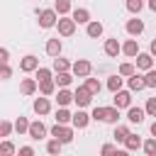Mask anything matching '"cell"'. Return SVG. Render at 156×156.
I'll return each instance as SVG.
<instances>
[{
  "label": "cell",
  "instance_id": "6da1fadb",
  "mask_svg": "<svg viewBox=\"0 0 156 156\" xmlns=\"http://www.w3.org/2000/svg\"><path fill=\"white\" fill-rule=\"evenodd\" d=\"M51 136H56L61 144H68V141H73V129L66 127V124H61V122H56L51 127Z\"/></svg>",
  "mask_w": 156,
  "mask_h": 156
},
{
  "label": "cell",
  "instance_id": "7a4b0ae2",
  "mask_svg": "<svg viewBox=\"0 0 156 156\" xmlns=\"http://www.w3.org/2000/svg\"><path fill=\"white\" fill-rule=\"evenodd\" d=\"M56 27H58V34L61 37H71L76 32V20L73 17H58L56 20Z\"/></svg>",
  "mask_w": 156,
  "mask_h": 156
},
{
  "label": "cell",
  "instance_id": "3957f363",
  "mask_svg": "<svg viewBox=\"0 0 156 156\" xmlns=\"http://www.w3.org/2000/svg\"><path fill=\"white\" fill-rule=\"evenodd\" d=\"M56 20H58V12H56V10H41V12H39V27H44V29L54 27Z\"/></svg>",
  "mask_w": 156,
  "mask_h": 156
},
{
  "label": "cell",
  "instance_id": "277c9868",
  "mask_svg": "<svg viewBox=\"0 0 156 156\" xmlns=\"http://www.w3.org/2000/svg\"><path fill=\"white\" fill-rule=\"evenodd\" d=\"M73 100L78 102V107H85V105H90V100H93V93H90L85 85H80V88L73 93Z\"/></svg>",
  "mask_w": 156,
  "mask_h": 156
},
{
  "label": "cell",
  "instance_id": "5b68a950",
  "mask_svg": "<svg viewBox=\"0 0 156 156\" xmlns=\"http://www.w3.org/2000/svg\"><path fill=\"white\" fill-rule=\"evenodd\" d=\"M27 134H29L32 139H37V141H39V139H44V136H46V127H44L41 122H29Z\"/></svg>",
  "mask_w": 156,
  "mask_h": 156
},
{
  "label": "cell",
  "instance_id": "8992f818",
  "mask_svg": "<svg viewBox=\"0 0 156 156\" xmlns=\"http://www.w3.org/2000/svg\"><path fill=\"white\" fill-rule=\"evenodd\" d=\"M20 68H22L24 73H29V71H37V68H39V58L29 54V56H24V58L20 61Z\"/></svg>",
  "mask_w": 156,
  "mask_h": 156
},
{
  "label": "cell",
  "instance_id": "52a82bcc",
  "mask_svg": "<svg viewBox=\"0 0 156 156\" xmlns=\"http://www.w3.org/2000/svg\"><path fill=\"white\" fill-rule=\"evenodd\" d=\"M115 105H117V107H129V105H132V93L117 90V93H115Z\"/></svg>",
  "mask_w": 156,
  "mask_h": 156
},
{
  "label": "cell",
  "instance_id": "ba28073f",
  "mask_svg": "<svg viewBox=\"0 0 156 156\" xmlns=\"http://www.w3.org/2000/svg\"><path fill=\"white\" fill-rule=\"evenodd\" d=\"M151 66H154V56H151V54H136V68L149 71Z\"/></svg>",
  "mask_w": 156,
  "mask_h": 156
},
{
  "label": "cell",
  "instance_id": "9c48e42d",
  "mask_svg": "<svg viewBox=\"0 0 156 156\" xmlns=\"http://www.w3.org/2000/svg\"><path fill=\"white\" fill-rule=\"evenodd\" d=\"M144 115H146V110H141V107H132V105H129L127 119H129V122H134V124H139V122H144Z\"/></svg>",
  "mask_w": 156,
  "mask_h": 156
},
{
  "label": "cell",
  "instance_id": "30bf717a",
  "mask_svg": "<svg viewBox=\"0 0 156 156\" xmlns=\"http://www.w3.org/2000/svg\"><path fill=\"white\" fill-rule=\"evenodd\" d=\"M73 127H78V129H83V127H88V122H90V115L88 112H83V110H78L76 115H73Z\"/></svg>",
  "mask_w": 156,
  "mask_h": 156
},
{
  "label": "cell",
  "instance_id": "8fae6325",
  "mask_svg": "<svg viewBox=\"0 0 156 156\" xmlns=\"http://www.w3.org/2000/svg\"><path fill=\"white\" fill-rule=\"evenodd\" d=\"M73 20H76V24H88L90 22V12L85 7H76L73 10Z\"/></svg>",
  "mask_w": 156,
  "mask_h": 156
},
{
  "label": "cell",
  "instance_id": "7c38bea8",
  "mask_svg": "<svg viewBox=\"0 0 156 156\" xmlns=\"http://www.w3.org/2000/svg\"><path fill=\"white\" fill-rule=\"evenodd\" d=\"M73 73H76V76H88V73H90V61L78 58V61L73 63Z\"/></svg>",
  "mask_w": 156,
  "mask_h": 156
},
{
  "label": "cell",
  "instance_id": "4fadbf2b",
  "mask_svg": "<svg viewBox=\"0 0 156 156\" xmlns=\"http://www.w3.org/2000/svg\"><path fill=\"white\" fill-rule=\"evenodd\" d=\"M146 88V80H144V76H136V73H132L129 76V90H144Z\"/></svg>",
  "mask_w": 156,
  "mask_h": 156
},
{
  "label": "cell",
  "instance_id": "5bb4252c",
  "mask_svg": "<svg viewBox=\"0 0 156 156\" xmlns=\"http://www.w3.org/2000/svg\"><path fill=\"white\" fill-rule=\"evenodd\" d=\"M127 32H129L132 37H139V34L144 32V22H141V20H129V22H127Z\"/></svg>",
  "mask_w": 156,
  "mask_h": 156
},
{
  "label": "cell",
  "instance_id": "9a60e30c",
  "mask_svg": "<svg viewBox=\"0 0 156 156\" xmlns=\"http://www.w3.org/2000/svg\"><path fill=\"white\" fill-rule=\"evenodd\" d=\"M46 54L56 58V56L61 54V39H49V41H46Z\"/></svg>",
  "mask_w": 156,
  "mask_h": 156
},
{
  "label": "cell",
  "instance_id": "2e32d148",
  "mask_svg": "<svg viewBox=\"0 0 156 156\" xmlns=\"http://www.w3.org/2000/svg\"><path fill=\"white\" fill-rule=\"evenodd\" d=\"M119 51H122V46H119L117 39H107V41H105V54H107V56H117Z\"/></svg>",
  "mask_w": 156,
  "mask_h": 156
},
{
  "label": "cell",
  "instance_id": "e0dca14e",
  "mask_svg": "<svg viewBox=\"0 0 156 156\" xmlns=\"http://www.w3.org/2000/svg\"><path fill=\"white\" fill-rule=\"evenodd\" d=\"M49 110H51V105H49L46 98H37V100H34V112H37V115H46Z\"/></svg>",
  "mask_w": 156,
  "mask_h": 156
},
{
  "label": "cell",
  "instance_id": "ac0fdd59",
  "mask_svg": "<svg viewBox=\"0 0 156 156\" xmlns=\"http://www.w3.org/2000/svg\"><path fill=\"white\" fill-rule=\"evenodd\" d=\"M124 146H127V151H136V149H139V146H144V144H141V139H139L136 134H132V132H129V136L124 139Z\"/></svg>",
  "mask_w": 156,
  "mask_h": 156
},
{
  "label": "cell",
  "instance_id": "d6986e66",
  "mask_svg": "<svg viewBox=\"0 0 156 156\" xmlns=\"http://www.w3.org/2000/svg\"><path fill=\"white\" fill-rule=\"evenodd\" d=\"M37 85H39V83H37L34 78H24V80H22V85H20V90H22L24 95H32V93L37 90Z\"/></svg>",
  "mask_w": 156,
  "mask_h": 156
},
{
  "label": "cell",
  "instance_id": "ffe728a7",
  "mask_svg": "<svg viewBox=\"0 0 156 156\" xmlns=\"http://www.w3.org/2000/svg\"><path fill=\"white\" fill-rule=\"evenodd\" d=\"M122 51H124L127 56H136V54H139V44H136V39H129V41H124Z\"/></svg>",
  "mask_w": 156,
  "mask_h": 156
},
{
  "label": "cell",
  "instance_id": "44dd1931",
  "mask_svg": "<svg viewBox=\"0 0 156 156\" xmlns=\"http://www.w3.org/2000/svg\"><path fill=\"white\" fill-rule=\"evenodd\" d=\"M71 100H73V93H68L66 88H61V90H58V95H56V102H58L61 107H66Z\"/></svg>",
  "mask_w": 156,
  "mask_h": 156
},
{
  "label": "cell",
  "instance_id": "7402d4cb",
  "mask_svg": "<svg viewBox=\"0 0 156 156\" xmlns=\"http://www.w3.org/2000/svg\"><path fill=\"white\" fill-rule=\"evenodd\" d=\"M117 119H119V107L115 105V107H105V119L102 122H115L117 124Z\"/></svg>",
  "mask_w": 156,
  "mask_h": 156
},
{
  "label": "cell",
  "instance_id": "603a6c76",
  "mask_svg": "<svg viewBox=\"0 0 156 156\" xmlns=\"http://www.w3.org/2000/svg\"><path fill=\"white\" fill-rule=\"evenodd\" d=\"M54 10H56L58 15H68V12H71V0H56Z\"/></svg>",
  "mask_w": 156,
  "mask_h": 156
},
{
  "label": "cell",
  "instance_id": "cb8c5ba5",
  "mask_svg": "<svg viewBox=\"0 0 156 156\" xmlns=\"http://www.w3.org/2000/svg\"><path fill=\"white\" fill-rule=\"evenodd\" d=\"M71 80H73V76H71L68 71H61V73L56 76V83H58L61 88H66V85H71Z\"/></svg>",
  "mask_w": 156,
  "mask_h": 156
},
{
  "label": "cell",
  "instance_id": "d4e9b609",
  "mask_svg": "<svg viewBox=\"0 0 156 156\" xmlns=\"http://www.w3.org/2000/svg\"><path fill=\"white\" fill-rule=\"evenodd\" d=\"M39 90H41V95H51V93H54V80H51V78L39 80Z\"/></svg>",
  "mask_w": 156,
  "mask_h": 156
},
{
  "label": "cell",
  "instance_id": "484cf974",
  "mask_svg": "<svg viewBox=\"0 0 156 156\" xmlns=\"http://www.w3.org/2000/svg\"><path fill=\"white\" fill-rule=\"evenodd\" d=\"M71 119H73V115H71V112H68L66 107H61V110L56 112V122H61V124H68Z\"/></svg>",
  "mask_w": 156,
  "mask_h": 156
},
{
  "label": "cell",
  "instance_id": "4316f807",
  "mask_svg": "<svg viewBox=\"0 0 156 156\" xmlns=\"http://www.w3.org/2000/svg\"><path fill=\"white\" fill-rule=\"evenodd\" d=\"M127 136H129V127H124V124H117V127H115V139H117V141H124Z\"/></svg>",
  "mask_w": 156,
  "mask_h": 156
},
{
  "label": "cell",
  "instance_id": "83f0119b",
  "mask_svg": "<svg viewBox=\"0 0 156 156\" xmlns=\"http://www.w3.org/2000/svg\"><path fill=\"white\" fill-rule=\"evenodd\" d=\"M102 34V24L100 22H88V37H100Z\"/></svg>",
  "mask_w": 156,
  "mask_h": 156
},
{
  "label": "cell",
  "instance_id": "f1b7e54d",
  "mask_svg": "<svg viewBox=\"0 0 156 156\" xmlns=\"http://www.w3.org/2000/svg\"><path fill=\"white\" fill-rule=\"evenodd\" d=\"M68 68H71V63H68L66 58H58V56L54 58V71H56V73H61V71H68Z\"/></svg>",
  "mask_w": 156,
  "mask_h": 156
},
{
  "label": "cell",
  "instance_id": "f546056e",
  "mask_svg": "<svg viewBox=\"0 0 156 156\" xmlns=\"http://www.w3.org/2000/svg\"><path fill=\"white\" fill-rule=\"evenodd\" d=\"M85 88H88V90H90L93 95H98L102 85H100V80H98V78H88V80H85Z\"/></svg>",
  "mask_w": 156,
  "mask_h": 156
},
{
  "label": "cell",
  "instance_id": "4dcf8cb0",
  "mask_svg": "<svg viewBox=\"0 0 156 156\" xmlns=\"http://www.w3.org/2000/svg\"><path fill=\"white\" fill-rule=\"evenodd\" d=\"M29 129V122H27V117H17V122H15V132L17 134H24Z\"/></svg>",
  "mask_w": 156,
  "mask_h": 156
},
{
  "label": "cell",
  "instance_id": "1f68e13d",
  "mask_svg": "<svg viewBox=\"0 0 156 156\" xmlns=\"http://www.w3.org/2000/svg\"><path fill=\"white\" fill-rule=\"evenodd\" d=\"M107 88H110L112 93H117V90L122 88V76H112V78L107 80Z\"/></svg>",
  "mask_w": 156,
  "mask_h": 156
},
{
  "label": "cell",
  "instance_id": "d6a6232c",
  "mask_svg": "<svg viewBox=\"0 0 156 156\" xmlns=\"http://www.w3.org/2000/svg\"><path fill=\"white\" fill-rule=\"evenodd\" d=\"M144 151H146L149 156H156V136H151V139L144 141Z\"/></svg>",
  "mask_w": 156,
  "mask_h": 156
},
{
  "label": "cell",
  "instance_id": "836d02e7",
  "mask_svg": "<svg viewBox=\"0 0 156 156\" xmlns=\"http://www.w3.org/2000/svg\"><path fill=\"white\" fill-rule=\"evenodd\" d=\"M12 129H15V124H10L7 119H0V134H2V136H10Z\"/></svg>",
  "mask_w": 156,
  "mask_h": 156
},
{
  "label": "cell",
  "instance_id": "e575fe53",
  "mask_svg": "<svg viewBox=\"0 0 156 156\" xmlns=\"http://www.w3.org/2000/svg\"><path fill=\"white\" fill-rule=\"evenodd\" d=\"M144 80H146V88H156V71H154V68H149V71H146V76H144Z\"/></svg>",
  "mask_w": 156,
  "mask_h": 156
},
{
  "label": "cell",
  "instance_id": "d590c367",
  "mask_svg": "<svg viewBox=\"0 0 156 156\" xmlns=\"http://www.w3.org/2000/svg\"><path fill=\"white\" fill-rule=\"evenodd\" d=\"M46 151H49V154H58V151H61V141H58V139L54 136V139H51V141L46 144Z\"/></svg>",
  "mask_w": 156,
  "mask_h": 156
},
{
  "label": "cell",
  "instance_id": "8d00e7d4",
  "mask_svg": "<svg viewBox=\"0 0 156 156\" xmlns=\"http://www.w3.org/2000/svg\"><path fill=\"white\" fill-rule=\"evenodd\" d=\"M144 7V0H127V10L129 12H139Z\"/></svg>",
  "mask_w": 156,
  "mask_h": 156
},
{
  "label": "cell",
  "instance_id": "74e56055",
  "mask_svg": "<svg viewBox=\"0 0 156 156\" xmlns=\"http://www.w3.org/2000/svg\"><path fill=\"white\" fill-rule=\"evenodd\" d=\"M10 76H12V68L7 63H0V80H7Z\"/></svg>",
  "mask_w": 156,
  "mask_h": 156
},
{
  "label": "cell",
  "instance_id": "f35d334b",
  "mask_svg": "<svg viewBox=\"0 0 156 156\" xmlns=\"http://www.w3.org/2000/svg\"><path fill=\"white\" fill-rule=\"evenodd\" d=\"M146 115H151V117H156V98H149V102H146Z\"/></svg>",
  "mask_w": 156,
  "mask_h": 156
},
{
  "label": "cell",
  "instance_id": "ab89813d",
  "mask_svg": "<svg viewBox=\"0 0 156 156\" xmlns=\"http://www.w3.org/2000/svg\"><path fill=\"white\" fill-rule=\"evenodd\" d=\"M46 78H51V71L49 68H37V83L39 80H46Z\"/></svg>",
  "mask_w": 156,
  "mask_h": 156
},
{
  "label": "cell",
  "instance_id": "60d3db41",
  "mask_svg": "<svg viewBox=\"0 0 156 156\" xmlns=\"http://www.w3.org/2000/svg\"><path fill=\"white\" fill-rule=\"evenodd\" d=\"M0 154H15V144L12 141H2L0 144Z\"/></svg>",
  "mask_w": 156,
  "mask_h": 156
},
{
  "label": "cell",
  "instance_id": "b9f144b4",
  "mask_svg": "<svg viewBox=\"0 0 156 156\" xmlns=\"http://www.w3.org/2000/svg\"><path fill=\"white\" fill-rule=\"evenodd\" d=\"M132 73H134V66L132 63H122L119 66V76H132Z\"/></svg>",
  "mask_w": 156,
  "mask_h": 156
},
{
  "label": "cell",
  "instance_id": "7bdbcfd3",
  "mask_svg": "<svg viewBox=\"0 0 156 156\" xmlns=\"http://www.w3.org/2000/svg\"><path fill=\"white\" fill-rule=\"evenodd\" d=\"M93 119H100V122H102V119H105V107H95V110H93Z\"/></svg>",
  "mask_w": 156,
  "mask_h": 156
},
{
  "label": "cell",
  "instance_id": "ee69618b",
  "mask_svg": "<svg viewBox=\"0 0 156 156\" xmlns=\"http://www.w3.org/2000/svg\"><path fill=\"white\" fill-rule=\"evenodd\" d=\"M7 58H10V51L0 46V63H7Z\"/></svg>",
  "mask_w": 156,
  "mask_h": 156
},
{
  "label": "cell",
  "instance_id": "f6af8a7d",
  "mask_svg": "<svg viewBox=\"0 0 156 156\" xmlns=\"http://www.w3.org/2000/svg\"><path fill=\"white\" fill-rule=\"evenodd\" d=\"M20 154H22V156H32V154H34V149H32V146H22V149H20Z\"/></svg>",
  "mask_w": 156,
  "mask_h": 156
},
{
  "label": "cell",
  "instance_id": "bcb514c9",
  "mask_svg": "<svg viewBox=\"0 0 156 156\" xmlns=\"http://www.w3.org/2000/svg\"><path fill=\"white\" fill-rule=\"evenodd\" d=\"M100 151H102V154H115V151H117V149H115V146H112V144H105V146H102V149H100Z\"/></svg>",
  "mask_w": 156,
  "mask_h": 156
},
{
  "label": "cell",
  "instance_id": "7dc6e473",
  "mask_svg": "<svg viewBox=\"0 0 156 156\" xmlns=\"http://www.w3.org/2000/svg\"><path fill=\"white\" fill-rule=\"evenodd\" d=\"M151 56H156V39L151 41Z\"/></svg>",
  "mask_w": 156,
  "mask_h": 156
},
{
  "label": "cell",
  "instance_id": "c3c4849f",
  "mask_svg": "<svg viewBox=\"0 0 156 156\" xmlns=\"http://www.w3.org/2000/svg\"><path fill=\"white\" fill-rule=\"evenodd\" d=\"M149 7H151V10L156 12V0H149Z\"/></svg>",
  "mask_w": 156,
  "mask_h": 156
},
{
  "label": "cell",
  "instance_id": "681fc988",
  "mask_svg": "<svg viewBox=\"0 0 156 156\" xmlns=\"http://www.w3.org/2000/svg\"><path fill=\"white\" fill-rule=\"evenodd\" d=\"M151 134H154V136H156V122H154V124H151Z\"/></svg>",
  "mask_w": 156,
  "mask_h": 156
},
{
  "label": "cell",
  "instance_id": "f907efd6",
  "mask_svg": "<svg viewBox=\"0 0 156 156\" xmlns=\"http://www.w3.org/2000/svg\"><path fill=\"white\" fill-rule=\"evenodd\" d=\"M0 136H2V134H0Z\"/></svg>",
  "mask_w": 156,
  "mask_h": 156
}]
</instances>
